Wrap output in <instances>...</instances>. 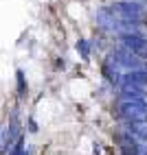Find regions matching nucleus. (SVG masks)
Masks as SVG:
<instances>
[{
    "label": "nucleus",
    "instance_id": "obj_1",
    "mask_svg": "<svg viewBox=\"0 0 147 155\" xmlns=\"http://www.w3.org/2000/svg\"><path fill=\"white\" fill-rule=\"evenodd\" d=\"M121 114L132 122L147 120V101L143 98H121Z\"/></svg>",
    "mask_w": 147,
    "mask_h": 155
},
{
    "label": "nucleus",
    "instance_id": "obj_2",
    "mask_svg": "<svg viewBox=\"0 0 147 155\" xmlns=\"http://www.w3.org/2000/svg\"><path fill=\"white\" fill-rule=\"evenodd\" d=\"M114 11H117L121 15L123 22H138L141 15H143V9L136 5V2H119V5H114Z\"/></svg>",
    "mask_w": 147,
    "mask_h": 155
},
{
    "label": "nucleus",
    "instance_id": "obj_3",
    "mask_svg": "<svg viewBox=\"0 0 147 155\" xmlns=\"http://www.w3.org/2000/svg\"><path fill=\"white\" fill-rule=\"evenodd\" d=\"M123 44H125V48H130L136 57L147 59V39H143L141 35H123Z\"/></svg>",
    "mask_w": 147,
    "mask_h": 155
},
{
    "label": "nucleus",
    "instance_id": "obj_4",
    "mask_svg": "<svg viewBox=\"0 0 147 155\" xmlns=\"http://www.w3.org/2000/svg\"><path fill=\"white\" fill-rule=\"evenodd\" d=\"M123 83H134V85L147 87V70H132V72H125Z\"/></svg>",
    "mask_w": 147,
    "mask_h": 155
},
{
    "label": "nucleus",
    "instance_id": "obj_5",
    "mask_svg": "<svg viewBox=\"0 0 147 155\" xmlns=\"http://www.w3.org/2000/svg\"><path fill=\"white\" fill-rule=\"evenodd\" d=\"M132 133H134L136 138H141V140L147 142V120H143V122H132Z\"/></svg>",
    "mask_w": 147,
    "mask_h": 155
},
{
    "label": "nucleus",
    "instance_id": "obj_6",
    "mask_svg": "<svg viewBox=\"0 0 147 155\" xmlns=\"http://www.w3.org/2000/svg\"><path fill=\"white\" fill-rule=\"evenodd\" d=\"M77 50L81 53L83 59H88V57H90V48H88V42H86V39H79V42H77Z\"/></svg>",
    "mask_w": 147,
    "mask_h": 155
},
{
    "label": "nucleus",
    "instance_id": "obj_7",
    "mask_svg": "<svg viewBox=\"0 0 147 155\" xmlns=\"http://www.w3.org/2000/svg\"><path fill=\"white\" fill-rule=\"evenodd\" d=\"M9 155H24V144H22V140H18V144L9 151Z\"/></svg>",
    "mask_w": 147,
    "mask_h": 155
},
{
    "label": "nucleus",
    "instance_id": "obj_8",
    "mask_svg": "<svg viewBox=\"0 0 147 155\" xmlns=\"http://www.w3.org/2000/svg\"><path fill=\"white\" fill-rule=\"evenodd\" d=\"M18 83H20V92L26 90V85H24V74H22V72H18Z\"/></svg>",
    "mask_w": 147,
    "mask_h": 155
},
{
    "label": "nucleus",
    "instance_id": "obj_9",
    "mask_svg": "<svg viewBox=\"0 0 147 155\" xmlns=\"http://www.w3.org/2000/svg\"><path fill=\"white\" fill-rule=\"evenodd\" d=\"M29 129H31V131H37V125H35V122H33V120H31V122H29Z\"/></svg>",
    "mask_w": 147,
    "mask_h": 155
}]
</instances>
